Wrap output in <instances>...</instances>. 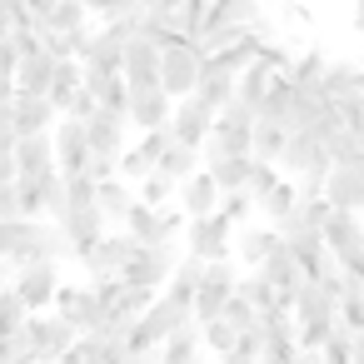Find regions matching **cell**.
<instances>
[{"instance_id":"cell-1","label":"cell","mask_w":364,"mask_h":364,"mask_svg":"<svg viewBox=\"0 0 364 364\" xmlns=\"http://www.w3.org/2000/svg\"><path fill=\"white\" fill-rule=\"evenodd\" d=\"M190 324H195V304L180 299V294H170V289H160L150 299V309L130 324V354H160V344L170 334L190 329Z\"/></svg>"},{"instance_id":"cell-2","label":"cell","mask_w":364,"mask_h":364,"mask_svg":"<svg viewBox=\"0 0 364 364\" xmlns=\"http://www.w3.org/2000/svg\"><path fill=\"white\" fill-rule=\"evenodd\" d=\"M250 130H255V110H245L240 100H230V105L210 120V135H205V145H200V160L215 165V160L250 155Z\"/></svg>"},{"instance_id":"cell-3","label":"cell","mask_w":364,"mask_h":364,"mask_svg":"<svg viewBox=\"0 0 364 364\" xmlns=\"http://www.w3.org/2000/svg\"><path fill=\"white\" fill-rule=\"evenodd\" d=\"M200 65H205V50L190 36L170 31L165 46H160V85H165V95L170 100H185L195 90V80H200Z\"/></svg>"},{"instance_id":"cell-4","label":"cell","mask_w":364,"mask_h":364,"mask_svg":"<svg viewBox=\"0 0 364 364\" xmlns=\"http://www.w3.org/2000/svg\"><path fill=\"white\" fill-rule=\"evenodd\" d=\"M240 70H245L240 50L205 55V65H200V80H195V90H190V100H200L210 115H220V110L235 100V80H240Z\"/></svg>"},{"instance_id":"cell-5","label":"cell","mask_w":364,"mask_h":364,"mask_svg":"<svg viewBox=\"0 0 364 364\" xmlns=\"http://www.w3.org/2000/svg\"><path fill=\"white\" fill-rule=\"evenodd\" d=\"M324 250H329V259H334L349 279H364V220H359V215L334 210L329 225H324Z\"/></svg>"},{"instance_id":"cell-6","label":"cell","mask_w":364,"mask_h":364,"mask_svg":"<svg viewBox=\"0 0 364 364\" xmlns=\"http://www.w3.org/2000/svg\"><path fill=\"white\" fill-rule=\"evenodd\" d=\"M140 21H105L100 31H90L85 50H80V65L85 70H100V75H120V55H125V41L135 36Z\"/></svg>"},{"instance_id":"cell-7","label":"cell","mask_w":364,"mask_h":364,"mask_svg":"<svg viewBox=\"0 0 364 364\" xmlns=\"http://www.w3.org/2000/svg\"><path fill=\"white\" fill-rule=\"evenodd\" d=\"M274 165H279L284 180H324V175H329V155H324V145H319L309 130H289Z\"/></svg>"},{"instance_id":"cell-8","label":"cell","mask_w":364,"mask_h":364,"mask_svg":"<svg viewBox=\"0 0 364 364\" xmlns=\"http://www.w3.org/2000/svg\"><path fill=\"white\" fill-rule=\"evenodd\" d=\"M185 250L195 255V259H235V225L215 210V215H200V220H190L185 225Z\"/></svg>"},{"instance_id":"cell-9","label":"cell","mask_w":364,"mask_h":364,"mask_svg":"<svg viewBox=\"0 0 364 364\" xmlns=\"http://www.w3.org/2000/svg\"><path fill=\"white\" fill-rule=\"evenodd\" d=\"M175 259H180V255H175L170 245H135L130 264L120 269V279H125V284H135V289H145V294H160V289L170 284Z\"/></svg>"},{"instance_id":"cell-10","label":"cell","mask_w":364,"mask_h":364,"mask_svg":"<svg viewBox=\"0 0 364 364\" xmlns=\"http://www.w3.org/2000/svg\"><path fill=\"white\" fill-rule=\"evenodd\" d=\"M125 90H130V105H125V120H130V130H160V125H170V110H175V100L165 95V85L160 80H140V85H130L125 80Z\"/></svg>"},{"instance_id":"cell-11","label":"cell","mask_w":364,"mask_h":364,"mask_svg":"<svg viewBox=\"0 0 364 364\" xmlns=\"http://www.w3.org/2000/svg\"><path fill=\"white\" fill-rule=\"evenodd\" d=\"M85 135H90V160H100V165L115 170L120 155H125V145H130V120L95 105V115L85 120Z\"/></svg>"},{"instance_id":"cell-12","label":"cell","mask_w":364,"mask_h":364,"mask_svg":"<svg viewBox=\"0 0 364 364\" xmlns=\"http://www.w3.org/2000/svg\"><path fill=\"white\" fill-rule=\"evenodd\" d=\"M235 284H240V264L235 259H210L205 274H200V284H195V324L215 319L225 309V299L235 294Z\"/></svg>"},{"instance_id":"cell-13","label":"cell","mask_w":364,"mask_h":364,"mask_svg":"<svg viewBox=\"0 0 364 364\" xmlns=\"http://www.w3.org/2000/svg\"><path fill=\"white\" fill-rule=\"evenodd\" d=\"M130 255H135V240L125 230H110V235H100V245H90L85 255H75V264L85 269V279H115L130 264Z\"/></svg>"},{"instance_id":"cell-14","label":"cell","mask_w":364,"mask_h":364,"mask_svg":"<svg viewBox=\"0 0 364 364\" xmlns=\"http://www.w3.org/2000/svg\"><path fill=\"white\" fill-rule=\"evenodd\" d=\"M50 314H60L75 334H95V329H100V299H95L90 284H65V279H60V289H55V299H50Z\"/></svg>"},{"instance_id":"cell-15","label":"cell","mask_w":364,"mask_h":364,"mask_svg":"<svg viewBox=\"0 0 364 364\" xmlns=\"http://www.w3.org/2000/svg\"><path fill=\"white\" fill-rule=\"evenodd\" d=\"M50 150H55V170H60V175H80V170L90 165V135H85V120L60 115L55 130H50Z\"/></svg>"},{"instance_id":"cell-16","label":"cell","mask_w":364,"mask_h":364,"mask_svg":"<svg viewBox=\"0 0 364 364\" xmlns=\"http://www.w3.org/2000/svg\"><path fill=\"white\" fill-rule=\"evenodd\" d=\"M120 230L135 240V245H170L180 235V215L175 210H150V205H130V215L120 220Z\"/></svg>"},{"instance_id":"cell-17","label":"cell","mask_w":364,"mask_h":364,"mask_svg":"<svg viewBox=\"0 0 364 364\" xmlns=\"http://www.w3.org/2000/svg\"><path fill=\"white\" fill-rule=\"evenodd\" d=\"M259 274L269 279V289H274V299H279V309H289V304L299 299V289H304V279H309V274L299 269V259H294V255L284 250V240H279V245H274V250H269V255L259 259Z\"/></svg>"},{"instance_id":"cell-18","label":"cell","mask_w":364,"mask_h":364,"mask_svg":"<svg viewBox=\"0 0 364 364\" xmlns=\"http://www.w3.org/2000/svg\"><path fill=\"white\" fill-rule=\"evenodd\" d=\"M11 284H16V294L26 299L31 314H46L50 299H55V289H60V264H50V259H41V264H21V269L11 274Z\"/></svg>"},{"instance_id":"cell-19","label":"cell","mask_w":364,"mask_h":364,"mask_svg":"<svg viewBox=\"0 0 364 364\" xmlns=\"http://www.w3.org/2000/svg\"><path fill=\"white\" fill-rule=\"evenodd\" d=\"M26 334H31V354H36V359H65V349L80 339V334H75L60 314H50V309H46V314H31V319H26Z\"/></svg>"},{"instance_id":"cell-20","label":"cell","mask_w":364,"mask_h":364,"mask_svg":"<svg viewBox=\"0 0 364 364\" xmlns=\"http://www.w3.org/2000/svg\"><path fill=\"white\" fill-rule=\"evenodd\" d=\"M294 354H299V344H294V319H289V309L264 314V319H259V359H255V364H289Z\"/></svg>"},{"instance_id":"cell-21","label":"cell","mask_w":364,"mask_h":364,"mask_svg":"<svg viewBox=\"0 0 364 364\" xmlns=\"http://www.w3.org/2000/svg\"><path fill=\"white\" fill-rule=\"evenodd\" d=\"M55 105L46 100V95H31V90H16V100H11V130H16V140H26V135H50L55 130Z\"/></svg>"},{"instance_id":"cell-22","label":"cell","mask_w":364,"mask_h":364,"mask_svg":"<svg viewBox=\"0 0 364 364\" xmlns=\"http://www.w3.org/2000/svg\"><path fill=\"white\" fill-rule=\"evenodd\" d=\"M324 200L334 210L364 215V165H329L324 175Z\"/></svg>"},{"instance_id":"cell-23","label":"cell","mask_w":364,"mask_h":364,"mask_svg":"<svg viewBox=\"0 0 364 364\" xmlns=\"http://www.w3.org/2000/svg\"><path fill=\"white\" fill-rule=\"evenodd\" d=\"M11 160H16V180H50V175H60V170H55L50 135H26V140H16Z\"/></svg>"},{"instance_id":"cell-24","label":"cell","mask_w":364,"mask_h":364,"mask_svg":"<svg viewBox=\"0 0 364 364\" xmlns=\"http://www.w3.org/2000/svg\"><path fill=\"white\" fill-rule=\"evenodd\" d=\"M210 110L200 105V100H175V110H170V135H175V145H190V150H200L205 145V135H210Z\"/></svg>"},{"instance_id":"cell-25","label":"cell","mask_w":364,"mask_h":364,"mask_svg":"<svg viewBox=\"0 0 364 364\" xmlns=\"http://www.w3.org/2000/svg\"><path fill=\"white\" fill-rule=\"evenodd\" d=\"M120 75H125L130 85H140V80H160V46H155V41H145V36L135 31V36L125 41Z\"/></svg>"},{"instance_id":"cell-26","label":"cell","mask_w":364,"mask_h":364,"mask_svg":"<svg viewBox=\"0 0 364 364\" xmlns=\"http://www.w3.org/2000/svg\"><path fill=\"white\" fill-rule=\"evenodd\" d=\"M180 210L190 215V220H200V215H215V205H220V185L205 175V165L190 175V180H180Z\"/></svg>"},{"instance_id":"cell-27","label":"cell","mask_w":364,"mask_h":364,"mask_svg":"<svg viewBox=\"0 0 364 364\" xmlns=\"http://www.w3.org/2000/svg\"><path fill=\"white\" fill-rule=\"evenodd\" d=\"M80 85H85V65H80V60H55L50 85H46V100L55 105V115H65V110H70V100L80 95Z\"/></svg>"},{"instance_id":"cell-28","label":"cell","mask_w":364,"mask_h":364,"mask_svg":"<svg viewBox=\"0 0 364 364\" xmlns=\"http://www.w3.org/2000/svg\"><path fill=\"white\" fill-rule=\"evenodd\" d=\"M274 245H279V230H274V225H245V230H235V259H240L245 269H259V259H264Z\"/></svg>"},{"instance_id":"cell-29","label":"cell","mask_w":364,"mask_h":364,"mask_svg":"<svg viewBox=\"0 0 364 364\" xmlns=\"http://www.w3.org/2000/svg\"><path fill=\"white\" fill-rule=\"evenodd\" d=\"M50 70H55V55L46 50V46H36V50H26L21 55V65H16V90H31V95H46V85H50Z\"/></svg>"},{"instance_id":"cell-30","label":"cell","mask_w":364,"mask_h":364,"mask_svg":"<svg viewBox=\"0 0 364 364\" xmlns=\"http://www.w3.org/2000/svg\"><path fill=\"white\" fill-rule=\"evenodd\" d=\"M130 205H135V190H130V180H120V175H110V180H95V210L105 215V225H120V220L130 215Z\"/></svg>"},{"instance_id":"cell-31","label":"cell","mask_w":364,"mask_h":364,"mask_svg":"<svg viewBox=\"0 0 364 364\" xmlns=\"http://www.w3.org/2000/svg\"><path fill=\"white\" fill-rule=\"evenodd\" d=\"M85 95H90L100 110H115V115H125V105H130L125 75H100V70H85Z\"/></svg>"},{"instance_id":"cell-32","label":"cell","mask_w":364,"mask_h":364,"mask_svg":"<svg viewBox=\"0 0 364 364\" xmlns=\"http://www.w3.org/2000/svg\"><path fill=\"white\" fill-rule=\"evenodd\" d=\"M85 26H90V16H85L80 0H55L41 16V36H70V31H85Z\"/></svg>"},{"instance_id":"cell-33","label":"cell","mask_w":364,"mask_h":364,"mask_svg":"<svg viewBox=\"0 0 364 364\" xmlns=\"http://www.w3.org/2000/svg\"><path fill=\"white\" fill-rule=\"evenodd\" d=\"M205 21H215V26H235V31H250V26H259V0H215Z\"/></svg>"},{"instance_id":"cell-34","label":"cell","mask_w":364,"mask_h":364,"mask_svg":"<svg viewBox=\"0 0 364 364\" xmlns=\"http://www.w3.org/2000/svg\"><path fill=\"white\" fill-rule=\"evenodd\" d=\"M284 125H274V120H255V130H250V160H264V165H274L279 160V150H284Z\"/></svg>"},{"instance_id":"cell-35","label":"cell","mask_w":364,"mask_h":364,"mask_svg":"<svg viewBox=\"0 0 364 364\" xmlns=\"http://www.w3.org/2000/svg\"><path fill=\"white\" fill-rule=\"evenodd\" d=\"M235 294H240V299H250V309H255L259 319L279 309V299H274V289H269V279H264L259 269H245V274H240V284H235Z\"/></svg>"},{"instance_id":"cell-36","label":"cell","mask_w":364,"mask_h":364,"mask_svg":"<svg viewBox=\"0 0 364 364\" xmlns=\"http://www.w3.org/2000/svg\"><path fill=\"white\" fill-rule=\"evenodd\" d=\"M195 329H200V349H205V354H215V359H225V354H235V344H240V334H235V324H225L220 314H215V319H200Z\"/></svg>"},{"instance_id":"cell-37","label":"cell","mask_w":364,"mask_h":364,"mask_svg":"<svg viewBox=\"0 0 364 364\" xmlns=\"http://www.w3.org/2000/svg\"><path fill=\"white\" fill-rule=\"evenodd\" d=\"M155 170H160L165 180H175V185H180V180H190V175L200 170V150H190V145H175V140H170V150L160 155V165H155Z\"/></svg>"},{"instance_id":"cell-38","label":"cell","mask_w":364,"mask_h":364,"mask_svg":"<svg viewBox=\"0 0 364 364\" xmlns=\"http://www.w3.org/2000/svg\"><path fill=\"white\" fill-rule=\"evenodd\" d=\"M294 205H299V185H294V180H279V185H274V190L259 200V210L269 215V225H274V230H279V225L294 215Z\"/></svg>"},{"instance_id":"cell-39","label":"cell","mask_w":364,"mask_h":364,"mask_svg":"<svg viewBox=\"0 0 364 364\" xmlns=\"http://www.w3.org/2000/svg\"><path fill=\"white\" fill-rule=\"evenodd\" d=\"M324 65H329V60H324V50H304L299 60H289V65H284V80H289V85H309V90H319Z\"/></svg>"},{"instance_id":"cell-40","label":"cell","mask_w":364,"mask_h":364,"mask_svg":"<svg viewBox=\"0 0 364 364\" xmlns=\"http://www.w3.org/2000/svg\"><path fill=\"white\" fill-rule=\"evenodd\" d=\"M205 175L220 185V195H230V190H245V175H250V155H235V160H215V165H205Z\"/></svg>"},{"instance_id":"cell-41","label":"cell","mask_w":364,"mask_h":364,"mask_svg":"<svg viewBox=\"0 0 364 364\" xmlns=\"http://www.w3.org/2000/svg\"><path fill=\"white\" fill-rule=\"evenodd\" d=\"M195 354H205V349H200V329L190 324V329L170 334V339L160 344V354H155V359H160V364H185V359H195Z\"/></svg>"},{"instance_id":"cell-42","label":"cell","mask_w":364,"mask_h":364,"mask_svg":"<svg viewBox=\"0 0 364 364\" xmlns=\"http://www.w3.org/2000/svg\"><path fill=\"white\" fill-rule=\"evenodd\" d=\"M175 190H180L175 180H165L160 170H150V175L135 185V200H140V205H150V210H165V205L175 200Z\"/></svg>"},{"instance_id":"cell-43","label":"cell","mask_w":364,"mask_h":364,"mask_svg":"<svg viewBox=\"0 0 364 364\" xmlns=\"http://www.w3.org/2000/svg\"><path fill=\"white\" fill-rule=\"evenodd\" d=\"M200 274H205V259H195V255L175 259V269H170V294H180V299L195 304V284H200Z\"/></svg>"},{"instance_id":"cell-44","label":"cell","mask_w":364,"mask_h":364,"mask_svg":"<svg viewBox=\"0 0 364 364\" xmlns=\"http://www.w3.org/2000/svg\"><path fill=\"white\" fill-rule=\"evenodd\" d=\"M284 175H279V165H264V160H250V175H245V195L255 200V210H259V200L279 185Z\"/></svg>"},{"instance_id":"cell-45","label":"cell","mask_w":364,"mask_h":364,"mask_svg":"<svg viewBox=\"0 0 364 364\" xmlns=\"http://www.w3.org/2000/svg\"><path fill=\"white\" fill-rule=\"evenodd\" d=\"M349 349H354V329H349L344 319H334V329H329V339L319 344V354H324V364H349Z\"/></svg>"},{"instance_id":"cell-46","label":"cell","mask_w":364,"mask_h":364,"mask_svg":"<svg viewBox=\"0 0 364 364\" xmlns=\"http://www.w3.org/2000/svg\"><path fill=\"white\" fill-rule=\"evenodd\" d=\"M26 319H31L26 299L16 294V284H6V289H0V334H11V329H21Z\"/></svg>"},{"instance_id":"cell-47","label":"cell","mask_w":364,"mask_h":364,"mask_svg":"<svg viewBox=\"0 0 364 364\" xmlns=\"http://www.w3.org/2000/svg\"><path fill=\"white\" fill-rule=\"evenodd\" d=\"M180 11H185V0H140V21H155L170 31H180Z\"/></svg>"},{"instance_id":"cell-48","label":"cell","mask_w":364,"mask_h":364,"mask_svg":"<svg viewBox=\"0 0 364 364\" xmlns=\"http://www.w3.org/2000/svg\"><path fill=\"white\" fill-rule=\"evenodd\" d=\"M215 210H220L235 230H245V225H250V215H255V200H250L245 190H230V195H220V205H215Z\"/></svg>"},{"instance_id":"cell-49","label":"cell","mask_w":364,"mask_h":364,"mask_svg":"<svg viewBox=\"0 0 364 364\" xmlns=\"http://www.w3.org/2000/svg\"><path fill=\"white\" fill-rule=\"evenodd\" d=\"M220 319H225V324H235V334H250V329H259V314H255V309H250V299H240V294H230V299H225Z\"/></svg>"},{"instance_id":"cell-50","label":"cell","mask_w":364,"mask_h":364,"mask_svg":"<svg viewBox=\"0 0 364 364\" xmlns=\"http://www.w3.org/2000/svg\"><path fill=\"white\" fill-rule=\"evenodd\" d=\"M36 354H31V334H26V324L21 329H11V334H0V364H31Z\"/></svg>"},{"instance_id":"cell-51","label":"cell","mask_w":364,"mask_h":364,"mask_svg":"<svg viewBox=\"0 0 364 364\" xmlns=\"http://www.w3.org/2000/svg\"><path fill=\"white\" fill-rule=\"evenodd\" d=\"M16 65H21V50H16V41L6 36V41H0V75H16Z\"/></svg>"},{"instance_id":"cell-52","label":"cell","mask_w":364,"mask_h":364,"mask_svg":"<svg viewBox=\"0 0 364 364\" xmlns=\"http://www.w3.org/2000/svg\"><path fill=\"white\" fill-rule=\"evenodd\" d=\"M16 150V130H11V105H0V155Z\"/></svg>"},{"instance_id":"cell-53","label":"cell","mask_w":364,"mask_h":364,"mask_svg":"<svg viewBox=\"0 0 364 364\" xmlns=\"http://www.w3.org/2000/svg\"><path fill=\"white\" fill-rule=\"evenodd\" d=\"M16 185H0V220H16Z\"/></svg>"},{"instance_id":"cell-54","label":"cell","mask_w":364,"mask_h":364,"mask_svg":"<svg viewBox=\"0 0 364 364\" xmlns=\"http://www.w3.org/2000/svg\"><path fill=\"white\" fill-rule=\"evenodd\" d=\"M80 6H85V16H95V21H110L115 0H80Z\"/></svg>"},{"instance_id":"cell-55","label":"cell","mask_w":364,"mask_h":364,"mask_svg":"<svg viewBox=\"0 0 364 364\" xmlns=\"http://www.w3.org/2000/svg\"><path fill=\"white\" fill-rule=\"evenodd\" d=\"M0 185H16V160L0 155Z\"/></svg>"},{"instance_id":"cell-56","label":"cell","mask_w":364,"mask_h":364,"mask_svg":"<svg viewBox=\"0 0 364 364\" xmlns=\"http://www.w3.org/2000/svg\"><path fill=\"white\" fill-rule=\"evenodd\" d=\"M289 364H324V354H319V349H299Z\"/></svg>"},{"instance_id":"cell-57","label":"cell","mask_w":364,"mask_h":364,"mask_svg":"<svg viewBox=\"0 0 364 364\" xmlns=\"http://www.w3.org/2000/svg\"><path fill=\"white\" fill-rule=\"evenodd\" d=\"M220 364H255V359H250V354H240V349H235V354H225V359H220Z\"/></svg>"},{"instance_id":"cell-58","label":"cell","mask_w":364,"mask_h":364,"mask_svg":"<svg viewBox=\"0 0 364 364\" xmlns=\"http://www.w3.org/2000/svg\"><path fill=\"white\" fill-rule=\"evenodd\" d=\"M21 6H31V11H41V16H46V11L55 6V0H21Z\"/></svg>"},{"instance_id":"cell-59","label":"cell","mask_w":364,"mask_h":364,"mask_svg":"<svg viewBox=\"0 0 364 364\" xmlns=\"http://www.w3.org/2000/svg\"><path fill=\"white\" fill-rule=\"evenodd\" d=\"M120 364H160L155 354H130V359H120Z\"/></svg>"},{"instance_id":"cell-60","label":"cell","mask_w":364,"mask_h":364,"mask_svg":"<svg viewBox=\"0 0 364 364\" xmlns=\"http://www.w3.org/2000/svg\"><path fill=\"white\" fill-rule=\"evenodd\" d=\"M11 274H16V269H11V259H0V289L11 284Z\"/></svg>"},{"instance_id":"cell-61","label":"cell","mask_w":364,"mask_h":364,"mask_svg":"<svg viewBox=\"0 0 364 364\" xmlns=\"http://www.w3.org/2000/svg\"><path fill=\"white\" fill-rule=\"evenodd\" d=\"M354 31H364V0L354 6Z\"/></svg>"},{"instance_id":"cell-62","label":"cell","mask_w":364,"mask_h":364,"mask_svg":"<svg viewBox=\"0 0 364 364\" xmlns=\"http://www.w3.org/2000/svg\"><path fill=\"white\" fill-rule=\"evenodd\" d=\"M185 364H210V354H195V359H185Z\"/></svg>"},{"instance_id":"cell-63","label":"cell","mask_w":364,"mask_h":364,"mask_svg":"<svg viewBox=\"0 0 364 364\" xmlns=\"http://www.w3.org/2000/svg\"><path fill=\"white\" fill-rule=\"evenodd\" d=\"M359 220H364V215H359Z\"/></svg>"}]
</instances>
